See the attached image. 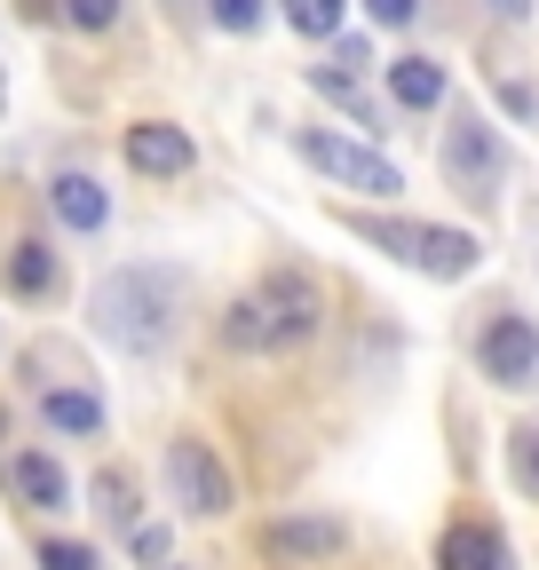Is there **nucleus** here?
<instances>
[{"label": "nucleus", "mask_w": 539, "mask_h": 570, "mask_svg": "<svg viewBox=\"0 0 539 570\" xmlns=\"http://www.w3.org/2000/svg\"><path fill=\"white\" fill-rule=\"evenodd\" d=\"M40 412H48V428H63V436H96V428H104V404L88 389H48Z\"/></svg>", "instance_id": "nucleus-15"}, {"label": "nucleus", "mask_w": 539, "mask_h": 570, "mask_svg": "<svg viewBox=\"0 0 539 570\" xmlns=\"http://www.w3.org/2000/svg\"><path fill=\"white\" fill-rule=\"evenodd\" d=\"M127 167H135V175H159V183L183 175V167H190V135H183L175 119H135V127H127Z\"/></svg>", "instance_id": "nucleus-8"}, {"label": "nucleus", "mask_w": 539, "mask_h": 570, "mask_svg": "<svg viewBox=\"0 0 539 570\" xmlns=\"http://www.w3.org/2000/svg\"><path fill=\"white\" fill-rule=\"evenodd\" d=\"M262 547L278 554V562H317V554H342L350 531L333 523V515H286V523H270V531H262Z\"/></svg>", "instance_id": "nucleus-9"}, {"label": "nucleus", "mask_w": 539, "mask_h": 570, "mask_svg": "<svg viewBox=\"0 0 539 570\" xmlns=\"http://www.w3.org/2000/svg\"><path fill=\"white\" fill-rule=\"evenodd\" d=\"M0 111H9V88H0Z\"/></svg>", "instance_id": "nucleus-27"}, {"label": "nucleus", "mask_w": 539, "mask_h": 570, "mask_svg": "<svg viewBox=\"0 0 539 570\" xmlns=\"http://www.w3.org/2000/svg\"><path fill=\"white\" fill-rule=\"evenodd\" d=\"M437 570H508V539L492 523H452L437 539Z\"/></svg>", "instance_id": "nucleus-10"}, {"label": "nucleus", "mask_w": 539, "mask_h": 570, "mask_svg": "<svg viewBox=\"0 0 539 570\" xmlns=\"http://www.w3.org/2000/svg\"><path fill=\"white\" fill-rule=\"evenodd\" d=\"M477 365L500 389H531L539 381V325L516 317V309H492V325L477 333Z\"/></svg>", "instance_id": "nucleus-7"}, {"label": "nucleus", "mask_w": 539, "mask_h": 570, "mask_svg": "<svg viewBox=\"0 0 539 570\" xmlns=\"http://www.w3.org/2000/svg\"><path fill=\"white\" fill-rule=\"evenodd\" d=\"M389 96H396L404 111H437V104H444V63H437V56H396V63H389Z\"/></svg>", "instance_id": "nucleus-13"}, {"label": "nucleus", "mask_w": 539, "mask_h": 570, "mask_svg": "<svg viewBox=\"0 0 539 570\" xmlns=\"http://www.w3.org/2000/svg\"><path fill=\"white\" fill-rule=\"evenodd\" d=\"M317 317H325L317 285H310L302 269H270L254 294H238V302H231L223 341H231V348H246V356H286V348H302V341L317 333Z\"/></svg>", "instance_id": "nucleus-2"}, {"label": "nucleus", "mask_w": 539, "mask_h": 570, "mask_svg": "<svg viewBox=\"0 0 539 570\" xmlns=\"http://www.w3.org/2000/svg\"><path fill=\"white\" fill-rule=\"evenodd\" d=\"M294 151H302L317 175L350 183V190H373V198H396V190H404V175H396L381 151H365V142H342V135H325V127H302Z\"/></svg>", "instance_id": "nucleus-5"}, {"label": "nucleus", "mask_w": 539, "mask_h": 570, "mask_svg": "<svg viewBox=\"0 0 539 570\" xmlns=\"http://www.w3.org/2000/svg\"><path fill=\"white\" fill-rule=\"evenodd\" d=\"M508 468H516V483L539 499V428H516V436H508Z\"/></svg>", "instance_id": "nucleus-19"}, {"label": "nucleus", "mask_w": 539, "mask_h": 570, "mask_svg": "<svg viewBox=\"0 0 539 570\" xmlns=\"http://www.w3.org/2000/svg\"><path fill=\"white\" fill-rule=\"evenodd\" d=\"M9 475H17V499H32L40 515H56L63 499H72V483H63V468H56L48 452H17V468H9Z\"/></svg>", "instance_id": "nucleus-14"}, {"label": "nucleus", "mask_w": 539, "mask_h": 570, "mask_svg": "<svg viewBox=\"0 0 539 570\" xmlns=\"http://www.w3.org/2000/svg\"><path fill=\"white\" fill-rule=\"evenodd\" d=\"M96 333L127 356H159L175 341V317H183V277L175 269H111L88 302Z\"/></svg>", "instance_id": "nucleus-1"}, {"label": "nucleus", "mask_w": 539, "mask_h": 570, "mask_svg": "<svg viewBox=\"0 0 539 570\" xmlns=\"http://www.w3.org/2000/svg\"><path fill=\"white\" fill-rule=\"evenodd\" d=\"M0 444H9V412H0Z\"/></svg>", "instance_id": "nucleus-26"}, {"label": "nucleus", "mask_w": 539, "mask_h": 570, "mask_svg": "<svg viewBox=\"0 0 539 570\" xmlns=\"http://www.w3.org/2000/svg\"><path fill=\"white\" fill-rule=\"evenodd\" d=\"M492 9H500V17H523V9H531V0H492Z\"/></svg>", "instance_id": "nucleus-25"}, {"label": "nucleus", "mask_w": 539, "mask_h": 570, "mask_svg": "<svg viewBox=\"0 0 539 570\" xmlns=\"http://www.w3.org/2000/svg\"><path fill=\"white\" fill-rule=\"evenodd\" d=\"M63 17H72L80 32H111L119 24V0H63Z\"/></svg>", "instance_id": "nucleus-21"}, {"label": "nucleus", "mask_w": 539, "mask_h": 570, "mask_svg": "<svg viewBox=\"0 0 539 570\" xmlns=\"http://www.w3.org/2000/svg\"><path fill=\"white\" fill-rule=\"evenodd\" d=\"M48 206H56L63 230H104V214H111V198H104L96 175H56L48 183Z\"/></svg>", "instance_id": "nucleus-11"}, {"label": "nucleus", "mask_w": 539, "mask_h": 570, "mask_svg": "<svg viewBox=\"0 0 539 570\" xmlns=\"http://www.w3.org/2000/svg\"><path fill=\"white\" fill-rule=\"evenodd\" d=\"M365 17H373V24H389V32H404V24L421 17V0H365Z\"/></svg>", "instance_id": "nucleus-23"}, {"label": "nucleus", "mask_w": 539, "mask_h": 570, "mask_svg": "<svg viewBox=\"0 0 539 570\" xmlns=\"http://www.w3.org/2000/svg\"><path fill=\"white\" fill-rule=\"evenodd\" d=\"M167 491H175V508L183 515H231V475H223V460L198 444V436H175L167 444Z\"/></svg>", "instance_id": "nucleus-6"}, {"label": "nucleus", "mask_w": 539, "mask_h": 570, "mask_svg": "<svg viewBox=\"0 0 539 570\" xmlns=\"http://www.w3.org/2000/svg\"><path fill=\"white\" fill-rule=\"evenodd\" d=\"M0 277H9V294H24V302H48L56 294V246H40V238H17L9 246V262H0Z\"/></svg>", "instance_id": "nucleus-12"}, {"label": "nucleus", "mask_w": 539, "mask_h": 570, "mask_svg": "<svg viewBox=\"0 0 539 570\" xmlns=\"http://www.w3.org/2000/svg\"><path fill=\"white\" fill-rule=\"evenodd\" d=\"M444 175L460 183V198L468 206H500V135L477 119V111H460L452 127H444Z\"/></svg>", "instance_id": "nucleus-4"}, {"label": "nucleus", "mask_w": 539, "mask_h": 570, "mask_svg": "<svg viewBox=\"0 0 539 570\" xmlns=\"http://www.w3.org/2000/svg\"><path fill=\"white\" fill-rule=\"evenodd\" d=\"M40 570H104V562H96V547H80V539H48V547H40Z\"/></svg>", "instance_id": "nucleus-20"}, {"label": "nucleus", "mask_w": 539, "mask_h": 570, "mask_svg": "<svg viewBox=\"0 0 539 570\" xmlns=\"http://www.w3.org/2000/svg\"><path fill=\"white\" fill-rule=\"evenodd\" d=\"M159 570H175V562H159Z\"/></svg>", "instance_id": "nucleus-28"}, {"label": "nucleus", "mask_w": 539, "mask_h": 570, "mask_svg": "<svg viewBox=\"0 0 539 570\" xmlns=\"http://www.w3.org/2000/svg\"><path fill=\"white\" fill-rule=\"evenodd\" d=\"M310 88H317V96H333V104H350V111H357L365 127H381V111H373V96H365V88L350 80V63H317V71H310Z\"/></svg>", "instance_id": "nucleus-16"}, {"label": "nucleus", "mask_w": 539, "mask_h": 570, "mask_svg": "<svg viewBox=\"0 0 539 570\" xmlns=\"http://www.w3.org/2000/svg\"><path fill=\"white\" fill-rule=\"evenodd\" d=\"M127 539H135V562H151V570L167 562V531H159V523H135Z\"/></svg>", "instance_id": "nucleus-24"}, {"label": "nucleus", "mask_w": 539, "mask_h": 570, "mask_svg": "<svg viewBox=\"0 0 539 570\" xmlns=\"http://www.w3.org/2000/svg\"><path fill=\"white\" fill-rule=\"evenodd\" d=\"M286 24L302 40H333L342 32V0H286Z\"/></svg>", "instance_id": "nucleus-18"}, {"label": "nucleus", "mask_w": 539, "mask_h": 570, "mask_svg": "<svg viewBox=\"0 0 539 570\" xmlns=\"http://www.w3.org/2000/svg\"><path fill=\"white\" fill-rule=\"evenodd\" d=\"M357 230H365L381 254H396L404 269L444 277V285L477 269V238H468V230H437V223H373V214H357Z\"/></svg>", "instance_id": "nucleus-3"}, {"label": "nucleus", "mask_w": 539, "mask_h": 570, "mask_svg": "<svg viewBox=\"0 0 539 570\" xmlns=\"http://www.w3.org/2000/svg\"><path fill=\"white\" fill-rule=\"evenodd\" d=\"M96 508H104V523L135 531V508H144V499H135V475H127V468H104V475H96Z\"/></svg>", "instance_id": "nucleus-17"}, {"label": "nucleus", "mask_w": 539, "mask_h": 570, "mask_svg": "<svg viewBox=\"0 0 539 570\" xmlns=\"http://www.w3.org/2000/svg\"><path fill=\"white\" fill-rule=\"evenodd\" d=\"M207 17H215L223 32H254V24H262V0H207Z\"/></svg>", "instance_id": "nucleus-22"}]
</instances>
